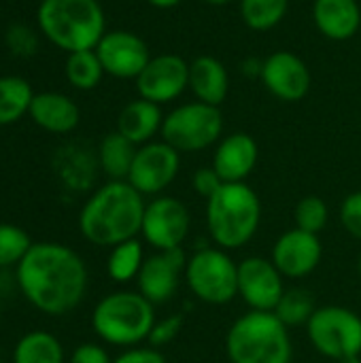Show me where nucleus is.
Wrapping results in <instances>:
<instances>
[{
    "label": "nucleus",
    "mask_w": 361,
    "mask_h": 363,
    "mask_svg": "<svg viewBox=\"0 0 361 363\" xmlns=\"http://www.w3.org/2000/svg\"><path fill=\"white\" fill-rule=\"evenodd\" d=\"M87 281L83 257L62 242H34L15 268L21 296L49 317L74 311L87 294Z\"/></svg>",
    "instance_id": "nucleus-1"
},
{
    "label": "nucleus",
    "mask_w": 361,
    "mask_h": 363,
    "mask_svg": "<svg viewBox=\"0 0 361 363\" xmlns=\"http://www.w3.org/2000/svg\"><path fill=\"white\" fill-rule=\"evenodd\" d=\"M145 206V196L128 181H109L83 204L79 230L87 242L113 249L140 234Z\"/></svg>",
    "instance_id": "nucleus-2"
},
{
    "label": "nucleus",
    "mask_w": 361,
    "mask_h": 363,
    "mask_svg": "<svg viewBox=\"0 0 361 363\" xmlns=\"http://www.w3.org/2000/svg\"><path fill=\"white\" fill-rule=\"evenodd\" d=\"M40 32L66 53L96 49L106 32L98 0H43L36 11Z\"/></svg>",
    "instance_id": "nucleus-3"
},
{
    "label": "nucleus",
    "mask_w": 361,
    "mask_h": 363,
    "mask_svg": "<svg viewBox=\"0 0 361 363\" xmlns=\"http://www.w3.org/2000/svg\"><path fill=\"white\" fill-rule=\"evenodd\" d=\"M262 221V202L247 183H223L206 200V228L213 242L223 251L245 247Z\"/></svg>",
    "instance_id": "nucleus-4"
},
{
    "label": "nucleus",
    "mask_w": 361,
    "mask_h": 363,
    "mask_svg": "<svg viewBox=\"0 0 361 363\" xmlns=\"http://www.w3.org/2000/svg\"><path fill=\"white\" fill-rule=\"evenodd\" d=\"M232 363H291L294 347L289 328L274 313L249 311L238 317L226 336Z\"/></svg>",
    "instance_id": "nucleus-5"
},
{
    "label": "nucleus",
    "mask_w": 361,
    "mask_h": 363,
    "mask_svg": "<svg viewBox=\"0 0 361 363\" xmlns=\"http://www.w3.org/2000/svg\"><path fill=\"white\" fill-rule=\"evenodd\" d=\"M155 321V306L138 291H113L91 313L96 336L106 345L128 349L147 342Z\"/></svg>",
    "instance_id": "nucleus-6"
},
{
    "label": "nucleus",
    "mask_w": 361,
    "mask_h": 363,
    "mask_svg": "<svg viewBox=\"0 0 361 363\" xmlns=\"http://www.w3.org/2000/svg\"><path fill=\"white\" fill-rule=\"evenodd\" d=\"M162 140L174 147L179 153L204 151L221 140L223 134V113L221 106H211L204 102H187L164 115Z\"/></svg>",
    "instance_id": "nucleus-7"
},
{
    "label": "nucleus",
    "mask_w": 361,
    "mask_h": 363,
    "mask_svg": "<svg viewBox=\"0 0 361 363\" xmlns=\"http://www.w3.org/2000/svg\"><path fill=\"white\" fill-rule=\"evenodd\" d=\"M185 283L204 304L223 306L238 296V264L219 247H204L187 259Z\"/></svg>",
    "instance_id": "nucleus-8"
},
{
    "label": "nucleus",
    "mask_w": 361,
    "mask_h": 363,
    "mask_svg": "<svg viewBox=\"0 0 361 363\" xmlns=\"http://www.w3.org/2000/svg\"><path fill=\"white\" fill-rule=\"evenodd\" d=\"M306 336L328 359L361 355V317L347 306H319L306 323Z\"/></svg>",
    "instance_id": "nucleus-9"
},
{
    "label": "nucleus",
    "mask_w": 361,
    "mask_h": 363,
    "mask_svg": "<svg viewBox=\"0 0 361 363\" xmlns=\"http://www.w3.org/2000/svg\"><path fill=\"white\" fill-rule=\"evenodd\" d=\"M191 217L187 206L172 196H155L145 206L143 238L155 251L181 249L189 236Z\"/></svg>",
    "instance_id": "nucleus-10"
},
{
    "label": "nucleus",
    "mask_w": 361,
    "mask_h": 363,
    "mask_svg": "<svg viewBox=\"0 0 361 363\" xmlns=\"http://www.w3.org/2000/svg\"><path fill=\"white\" fill-rule=\"evenodd\" d=\"M181 170V153L164 140H151L136 149L128 183L143 196L166 191Z\"/></svg>",
    "instance_id": "nucleus-11"
},
{
    "label": "nucleus",
    "mask_w": 361,
    "mask_h": 363,
    "mask_svg": "<svg viewBox=\"0 0 361 363\" xmlns=\"http://www.w3.org/2000/svg\"><path fill=\"white\" fill-rule=\"evenodd\" d=\"M283 274L266 257H245L238 264V296L251 311L274 313L285 294Z\"/></svg>",
    "instance_id": "nucleus-12"
},
{
    "label": "nucleus",
    "mask_w": 361,
    "mask_h": 363,
    "mask_svg": "<svg viewBox=\"0 0 361 363\" xmlns=\"http://www.w3.org/2000/svg\"><path fill=\"white\" fill-rule=\"evenodd\" d=\"M187 255L181 249L155 251L145 257V264L136 277L138 294H143L153 306L166 304L177 294L187 270Z\"/></svg>",
    "instance_id": "nucleus-13"
},
{
    "label": "nucleus",
    "mask_w": 361,
    "mask_h": 363,
    "mask_svg": "<svg viewBox=\"0 0 361 363\" xmlns=\"http://www.w3.org/2000/svg\"><path fill=\"white\" fill-rule=\"evenodd\" d=\"M189 87V64L177 53H162L149 60L145 70L136 77L138 96L155 104L177 100Z\"/></svg>",
    "instance_id": "nucleus-14"
},
{
    "label": "nucleus",
    "mask_w": 361,
    "mask_h": 363,
    "mask_svg": "<svg viewBox=\"0 0 361 363\" xmlns=\"http://www.w3.org/2000/svg\"><path fill=\"white\" fill-rule=\"evenodd\" d=\"M96 53L104 72L117 79H136L151 60L147 43L130 30L104 32Z\"/></svg>",
    "instance_id": "nucleus-15"
},
{
    "label": "nucleus",
    "mask_w": 361,
    "mask_h": 363,
    "mask_svg": "<svg viewBox=\"0 0 361 363\" xmlns=\"http://www.w3.org/2000/svg\"><path fill=\"white\" fill-rule=\"evenodd\" d=\"M266 89L283 102H300L311 89V70L291 51H274L262 62L260 72Z\"/></svg>",
    "instance_id": "nucleus-16"
},
{
    "label": "nucleus",
    "mask_w": 361,
    "mask_h": 363,
    "mask_svg": "<svg viewBox=\"0 0 361 363\" xmlns=\"http://www.w3.org/2000/svg\"><path fill=\"white\" fill-rule=\"evenodd\" d=\"M323 247L317 234L304 230H287L272 247V264L285 279H304L321 264Z\"/></svg>",
    "instance_id": "nucleus-17"
},
{
    "label": "nucleus",
    "mask_w": 361,
    "mask_h": 363,
    "mask_svg": "<svg viewBox=\"0 0 361 363\" xmlns=\"http://www.w3.org/2000/svg\"><path fill=\"white\" fill-rule=\"evenodd\" d=\"M260 160L257 143L247 132H234L217 143L213 168L223 183H245Z\"/></svg>",
    "instance_id": "nucleus-18"
},
{
    "label": "nucleus",
    "mask_w": 361,
    "mask_h": 363,
    "mask_svg": "<svg viewBox=\"0 0 361 363\" xmlns=\"http://www.w3.org/2000/svg\"><path fill=\"white\" fill-rule=\"evenodd\" d=\"M315 28L330 40H349L361 28V6L357 0H315Z\"/></svg>",
    "instance_id": "nucleus-19"
},
{
    "label": "nucleus",
    "mask_w": 361,
    "mask_h": 363,
    "mask_svg": "<svg viewBox=\"0 0 361 363\" xmlns=\"http://www.w3.org/2000/svg\"><path fill=\"white\" fill-rule=\"evenodd\" d=\"M30 117L38 128L51 134H68L79 125L81 111L72 98L57 91H43L34 94L30 104Z\"/></svg>",
    "instance_id": "nucleus-20"
},
{
    "label": "nucleus",
    "mask_w": 361,
    "mask_h": 363,
    "mask_svg": "<svg viewBox=\"0 0 361 363\" xmlns=\"http://www.w3.org/2000/svg\"><path fill=\"white\" fill-rule=\"evenodd\" d=\"M189 89L198 102L221 106L230 91V74L213 55H198L189 64Z\"/></svg>",
    "instance_id": "nucleus-21"
},
{
    "label": "nucleus",
    "mask_w": 361,
    "mask_h": 363,
    "mask_svg": "<svg viewBox=\"0 0 361 363\" xmlns=\"http://www.w3.org/2000/svg\"><path fill=\"white\" fill-rule=\"evenodd\" d=\"M162 123H164V115L160 104L138 98L121 108L117 117V132L123 134L136 147H140L151 143L153 136L162 132Z\"/></svg>",
    "instance_id": "nucleus-22"
},
{
    "label": "nucleus",
    "mask_w": 361,
    "mask_h": 363,
    "mask_svg": "<svg viewBox=\"0 0 361 363\" xmlns=\"http://www.w3.org/2000/svg\"><path fill=\"white\" fill-rule=\"evenodd\" d=\"M136 149L138 147L119 132H111L102 138L98 147V166L109 177V181H128Z\"/></svg>",
    "instance_id": "nucleus-23"
},
{
    "label": "nucleus",
    "mask_w": 361,
    "mask_h": 363,
    "mask_svg": "<svg viewBox=\"0 0 361 363\" xmlns=\"http://www.w3.org/2000/svg\"><path fill=\"white\" fill-rule=\"evenodd\" d=\"M13 363H64V347L53 334L34 330L17 340Z\"/></svg>",
    "instance_id": "nucleus-24"
},
{
    "label": "nucleus",
    "mask_w": 361,
    "mask_h": 363,
    "mask_svg": "<svg viewBox=\"0 0 361 363\" xmlns=\"http://www.w3.org/2000/svg\"><path fill=\"white\" fill-rule=\"evenodd\" d=\"M34 91L21 77H0V125L19 121L30 113Z\"/></svg>",
    "instance_id": "nucleus-25"
},
{
    "label": "nucleus",
    "mask_w": 361,
    "mask_h": 363,
    "mask_svg": "<svg viewBox=\"0 0 361 363\" xmlns=\"http://www.w3.org/2000/svg\"><path fill=\"white\" fill-rule=\"evenodd\" d=\"M143 264H145L143 242L138 238H132L111 249L106 259V272L115 283H130L136 281Z\"/></svg>",
    "instance_id": "nucleus-26"
},
{
    "label": "nucleus",
    "mask_w": 361,
    "mask_h": 363,
    "mask_svg": "<svg viewBox=\"0 0 361 363\" xmlns=\"http://www.w3.org/2000/svg\"><path fill=\"white\" fill-rule=\"evenodd\" d=\"M289 9V0H240V17L247 28L268 32L277 28Z\"/></svg>",
    "instance_id": "nucleus-27"
},
{
    "label": "nucleus",
    "mask_w": 361,
    "mask_h": 363,
    "mask_svg": "<svg viewBox=\"0 0 361 363\" xmlns=\"http://www.w3.org/2000/svg\"><path fill=\"white\" fill-rule=\"evenodd\" d=\"M102 74H104V68L100 64V57H98L96 49L68 53V60H66V79H68V83L72 87L83 89V91L94 89L102 81Z\"/></svg>",
    "instance_id": "nucleus-28"
},
{
    "label": "nucleus",
    "mask_w": 361,
    "mask_h": 363,
    "mask_svg": "<svg viewBox=\"0 0 361 363\" xmlns=\"http://www.w3.org/2000/svg\"><path fill=\"white\" fill-rule=\"evenodd\" d=\"M315 311L317 306H315L311 291L302 287H291V289H285L281 302L274 308V315L281 319L283 325L298 328V325H306Z\"/></svg>",
    "instance_id": "nucleus-29"
},
{
    "label": "nucleus",
    "mask_w": 361,
    "mask_h": 363,
    "mask_svg": "<svg viewBox=\"0 0 361 363\" xmlns=\"http://www.w3.org/2000/svg\"><path fill=\"white\" fill-rule=\"evenodd\" d=\"M96 174V162L85 151L66 149L60 160V179L70 189H87Z\"/></svg>",
    "instance_id": "nucleus-30"
},
{
    "label": "nucleus",
    "mask_w": 361,
    "mask_h": 363,
    "mask_svg": "<svg viewBox=\"0 0 361 363\" xmlns=\"http://www.w3.org/2000/svg\"><path fill=\"white\" fill-rule=\"evenodd\" d=\"M32 238L26 230L13 223H0V270L17 268L32 247Z\"/></svg>",
    "instance_id": "nucleus-31"
},
{
    "label": "nucleus",
    "mask_w": 361,
    "mask_h": 363,
    "mask_svg": "<svg viewBox=\"0 0 361 363\" xmlns=\"http://www.w3.org/2000/svg\"><path fill=\"white\" fill-rule=\"evenodd\" d=\"M294 219H296V228L311 232V234H321L328 225L330 219V208L326 204L323 198L319 196H306L296 204L294 211Z\"/></svg>",
    "instance_id": "nucleus-32"
},
{
    "label": "nucleus",
    "mask_w": 361,
    "mask_h": 363,
    "mask_svg": "<svg viewBox=\"0 0 361 363\" xmlns=\"http://www.w3.org/2000/svg\"><path fill=\"white\" fill-rule=\"evenodd\" d=\"M183 323H185V319L179 313L155 321V325H153V330H151V334L147 338V345L153 347V349H162V347L170 345L172 340L179 338V334L183 330Z\"/></svg>",
    "instance_id": "nucleus-33"
},
{
    "label": "nucleus",
    "mask_w": 361,
    "mask_h": 363,
    "mask_svg": "<svg viewBox=\"0 0 361 363\" xmlns=\"http://www.w3.org/2000/svg\"><path fill=\"white\" fill-rule=\"evenodd\" d=\"M6 45H9V49H11L15 55L28 57V55H34V53H36V49H38V38H36V34H34L30 28H26V26H21V23H15V26H11L9 32H6Z\"/></svg>",
    "instance_id": "nucleus-34"
},
{
    "label": "nucleus",
    "mask_w": 361,
    "mask_h": 363,
    "mask_svg": "<svg viewBox=\"0 0 361 363\" xmlns=\"http://www.w3.org/2000/svg\"><path fill=\"white\" fill-rule=\"evenodd\" d=\"M340 223L347 230V234L361 240V191H353L343 200Z\"/></svg>",
    "instance_id": "nucleus-35"
},
{
    "label": "nucleus",
    "mask_w": 361,
    "mask_h": 363,
    "mask_svg": "<svg viewBox=\"0 0 361 363\" xmlns=\"http://www.w3.org/2000/svg\"><path fill=\"white\" fill-rule=\"evenodd\" d=\"M191 185H194V191H196L200 198L209 200V198H213V196L221 189L223 179L217 174V170H215L213 166H209V168L204 166V168H198V170L194 172Z\"/></svg>",
    "instance_id": "nucleus-36"
},
{
    "label": "nucleus",
    "mask_w": 361,
    "mask_h": 363,
    "mask_svg": "<svg viewBox=\"0 0 361 363\" xmlns=\"http://www.w3.org/2000/svg\"><path fill=\"white\" fill-rule=\"evenodd\" d=\"M70 363H113V359L104 347L96 342H83L72 351Z\"/></svg>",
    "instance_id": "nucleus-37"
},
{
    "label": "nucleus",
    "mask_w": 361,
    "mask_h": 363,
    "mask_svg": "<svg viewBox=\"0 0 361 363\" xmlns=\"http://www.w3.org/2000/svg\"><path fill=\"white\" fill-rule=\"evenodd\" d=\"M113 363H168L166 357L160 353V349L153 347H132L123 351L119 357H115Z\"/></svg>",
    "instance_id": "nucleus-38"
},
{
    "label": "nucleus",
    "mask_w": 361,
    "mask_h": 363,
    "mask_svg": "<svg viewBox=\"0 0 361 363\" xmlns=\"http://www.w3.org/2000/svg\"><path fill=\"white\" fill-rule=\"evenodd\" d=\"M147 2L155 9H172V6L181 4L183 0H147Z\"/></svg>",
    "instance_id": "nucleus-39"
},
{
    "label": "nucleus",
    "mask_w": 361,
    "mask_h": 363,
    "mask_svg": "<svg viewBox=\"0 0 361 363\" xmlns=\"http://www.w3.org/2000/svg\"><path fill=\"white\" fill-rule=\"evenodd\" d=\"M206 4H211V6H223V4H230L232 0H204Z\"/></svg>",
    "instance_id": "nucleus-40"
},
{
    "label": "nucleus",
    "mask_w": 361,
    "mask_h": 363,
    "mask_svg": "<svg viewBox=\"0 0 361 363\" xmlns=\"http://www.w3.org/2000/svg\"><path fill=\"white\" fill-rule=\"evenodd\" d=\"M336 363H361V355H357V357H345V359H340V362Z\"/></svg>",
    "instance_id": "nucleus-41"
},
{
    "label": "nucleus",
    "mask_w": 361,
    "mask_h": 363,
    "mask_svg": "<svg viewBox=\"0 0 361 363\" xmlns=\"http://www.w3.org/2000/svg\"><path fill=\"white\" fill-rule=\"evenodd\" d=\"M357 272H360V277H361V253H360V259H357Z\"/></svg>",
    "instance_id": "nucleus-42"
},
{
    "label": "nucleus",
    "mask_w": 361,
    "mask_h": 363,
    "mask_svg": "<svg viewBox=\"0 0 361 363\" xmlns=\"http://www.w3.org/2000/svg\"><path fill=\"white\" fill-rule=\"evenodd\" d=\"M0 321H2V313H0Z\"/></svg>",
    "instance_id": "nucleus-43"
}]
</instances>
